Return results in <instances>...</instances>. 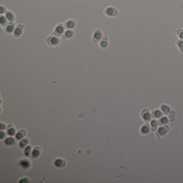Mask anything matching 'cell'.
Wrapping results in <instances>:
<instances>
[{"mask_svg":"<svg viewBox=\"0 0 183 183\" xmlns=\"http://www.w3.org/2000/svg\"><path fill=\"white\" fill-rule=\"evenodd\" d=\"M47 42L49 45L54 46L56 45L59 43L60 40L59 39L53 36H49L47 39Z\"/></svg>","mask_w":183,"mask_h":183,"instance_id":"6da1fadb","label":"cell"},{"mask_svg":"<svg viewBox=\"0 0 183 183\" xmlns=\"http://www.w3.org/2000/svg\"><path fill=\"white\" fill-rule=\"evenodd\" d=\"M105 13L106 15L109 16H115L118 14L117 10L113 7H109L107 8L105 11Z\"/></svg>","mask_w":183,"mask_h":183,"instance_id":"7a4b0ae2","label":"cell"},{"mask_svg":"<svg viewBox=\"0 0 183 183\" xmlns=\"http://www.w3.org/2000/svg\"><path fill=\"white\" fill-rule=\"evenodd\" d=\"M63 30H64V28L63 27L62 24H59V25H57L55 28L54 32V34L56 36H60L62 34V33L63 32Z\"/></svg>","mask_w":183,"mask_h":183,"instance_id":"3957f363","label":"cell"},{"mask_svg":"<svg viewBox=\"0 0 183 183\" xmlns=\"http://www.w3.org/2000/svg\"><path fill=\"white\" fill-rule=\"evenodd\" d=\"M101 37H102V33H101V31L96 30L94 34V36H93V42H94V43L98 42V41L100 39H101Z\"/></svg>","mask_w":183,"mask_h":183,"instance_id":"277c9868","label":"cell"},{"mask_svg":"<svg viewBox=\"0 0 183 183\" xmlns=\"http://www.w3.org/2000/svg\"><path fill=\"white\" fill-rule=\"evenodd\" d=\"M41 149L40 147H36L33 149L32 153V157L33 159H36L40 154Z\"/></svg>","mask_w":183,"mask_h":183,"instance_id":"5b68a950","label":"cell"},{"mask_svg":"<svg viewBox=\"0 0 183 183\" xmlns=\"http://www.w3.org/2000/svg\"><path fill=\"white\" fill-rule=\"evenodd\" d=\"M66 161L62 159H57L54 162L55 165L57 168H63L66 165Z\"/></svg>","mask_w":183,"mask_h":183,"instance_id":"8992f818","label":"cell"},{"mask_svg":"<svg viewBox=\"0 0 183 183\" xmlns=\"http://www.w3.org/2000/svg\"><path fill=\"white\" fill-rule=\"evenodd\" d=\"M26 134H27V132L24 129L20 130L17 132V134L16 135V138L17 140H20L25 136Z\"/></svg>","mask_w":183,"mask_h":183,"instance_id":"52a82bcc","label":"cell"},{"mask_svg":"<svg viewBox=\"0 0 183 183\" xmlns=\"http://www.w3.org/2000/svg\"><path fill=\"white\" fill-rule=\"evenodd\" d=\"M4 143L7 145V146H13L16 144V141L14 138L12 137H9L7 138L5 140H4Z\"/></svg>","mask_w":183,"mask_h":183,"instance_id":"ba28073f","label":"cell"},{"mask_svg":"<svg viewBox=\"0 0 183 183\" xmlns=\"http://www.w3.org/2000/svg\"><path fill=\"white\" fill-rule=\"evenodd\" d=\"M24 27H23L21 25H19L16 28L14 31V35L16 37H19L21 36V35L22 33Z\"/></svg>","mask_w":183,"mask_h":183,"instance_id":"9c48e42d","label":"cell"},{"mask_svg":"<svg viewBox=\"0 0 183 183\" xmlns=\"http://www.w3.org/2000/svg\"><path fill=\"white\" fill-rule=\"evenodd\" d=\"M20 164L23 168L28 169L30 167V162L27 160H23L21 161Z\"/></svg>","mask_w":183,"mask_h":183,"instance_id":"30bf717a","label":"cell"},{"mask_svg":"<svg viewBox=\"0 0 183 183\" xmlns=\"http://www.w3.org/2000/svg\"><path fill=\"white\" fill-rule=\"evenodd\" d=\"M75 24L76 23L74 21H69L66 23L65 27L66 29H71L74 28Z\"/></svg>","mask_w":183,"mask_h":183,"instance_id":"8fae6325","label":"cell"},{"mask_svg":"<svg viewBox=\"0 0 183 183\" xmlns=\"http://www.w3.org/2000/svg\"><path fill=\"white\" fill-rule=\"evenodd\" d=\"M29 143V140L28 139L26 138V139H23L21 142H19V146L21 148H24Z\"/></svg>","mask_w":183,"mask_h":183,"instance_id":"7c38bea8","label":"cell"},{"mask_svg":"<svg viewBox=\"0 0 183 183\" xmlns=\"http://www.w3.org/2000/svg\"><path fill=\"white\" fill-rule=\"evenodd\" d=\"M32 151V147L31 146H28L24 150V154L26 156H29L31 155Z\"/></svg>","mask_w":183,"mask_h":183,"instance_id":"4fadbf2b","label":"cell"},{"mask_svg":"<svg viewBox=\"0 0 183 183\" xmlns=\"http://www.w3.org/2000/svg\"><path fill=\"white\" fill-rule=\"evenodd\" d=\"M105 37L101 41V43H100V46H101L102 48H105L107 47V39H105Z\"/></svg>","mask_w":183,"mask_h":183,"instance_id":"5bb4252c","label":"cell"},{"mask_svg":"<svg viewBox=\"0 0 183 183\" xmlns=\"http://www.w3.org/2000/svg\"><path fill=\"white\" fill-rule=\"evenodd\" d=\"M168 128L166 129L165 127H163L159 128V130H158V133H159L161 135H163L165 134V133L168 132Z\"/></svg>","mask_w":183,"mask_h":183,"instance_id":"9a60e30c","label":"cell"},{"mask_svg":"<svg viewBox=\"0 0 183 183\" xmlns=\"http://www.w3.org/2000/svg\"><path fill=\"white\" fill-rule=\"evenodd\" d=\"M74 32L71 31V30H69V31H67L64 35V37H65V38H70L71 37H72L73 36Z\"/></svg>","mask_w":183,"mask_h":183,"instance_id":"2e32d148","label":"cell"},{"mask_svg":"<svg viewBox=\"0 0 183 183\" xmlns=\"http://www.w3.org/2000/svg\"><path fill=\"white\" fill-rule=\"evenodd\" d=\"M14 29V25L13 24H10L6 27L5 31L8 33H11L13 31Z\"/></svg>","mask_w":183,"mask_h":183,"instance_id":"e0dca14e","label":"cell"},{"mask_svg":"<svg viewBox=\"0 0 183 183\" xmlns=\"http://www.w3.org/2000/svg\"><path fill=\"white\" fill-rule=\"evenodd\" d=\"M8 134H9V135H10L11 136H14L15 134L16 130L13 127H11V128L9 127V129H8Z\"/></svg>","mask_w":183,"mask_h":183,"instance_id":"ac0fdd59","label":"cell"},{"mask_svg":"<svg viewBox=\"0 0 183 183\" xmlns=\"http://www.w3.org/2000/svg\"><path fill=\"white\" fill-rule=\"evenodd\" d=\"M6 17L9 21H12L14 19V15L11 12H8L6 14Z\"/></svg>","mask_w":183,"mask_h":183,"instance_id":"d6986e66","label":"cell"},{"mask_svg":"<svg viewBox=\"0 0 183 183\" xmlns=\"http://www.w3.org/2000/svg\"><path fill=\"white\" fill-rule=\"evenodd\" d=\"M161 109H162V110L164 112H166V113H168L169 111H170V109H169V107L168 106H166V105H163L161 107Z\"/></svg>","mask_w":183,"mask_h":183,"instance_id":"ffe728a7","label":"cell"},{"mask_svg":"<svg viewBox=\"0 0 183 183\" xmlns=\"http://www.w3.org/2000/svg\"><path fill=\"white\" fill-rule=\"evenodd\" d=\"M177 46L181 50V52H183V41L182 40H178L177 42Z\"/></svg>","mask_w":183,"mask_h":183,"instance_id":"44dd1931","label":"cell"},{"mask_svg":"<svg viewBox=\"0 0 183 183\" xmlns=\"http://www.w3.org/2000/svg\"><path fill=\"white\" fill-rule=\"evenodd\" d=\"M151 118V114H149V113L148 112L145 113L143 114V119H145L146 121H149Z\"/></svg>","mask_w":183,"mask_h":183,"instance_id":"7402d4cb","label":"cell"},{"mask_svg":"<svg viewBox=\"0 0 183 183\" xmlns=\"http://www.w3.org/2000/svg\"><path fill=\"white\" fill-rule=\"evenodd\" d=\"M141 130H142V133H145V134H146V133H147L148 132H149V127H148V126L145 125V126H144L142 127V129H141Z\"/></svg>","mask_w":183,"mask_h":183,"instance_id":"603a6c76","label":"cell"},{"mask_svg":"<svg viewBox=\"0 0 183 183\" xmlns=\"http://www.w3.org/2000/svg\"><path fill=\"white\" fill-rule=\"evenodd\" d=\"M178 36L181 39L183 40V31L181 30H179V31H178V33H177Z\"/></svg>","mask_w":183,"mask_h":183,"instance_id":"cb8c5ba5","label":"cell"},{"mask_svg":"<svg viewBox=\"0 0 183 183\" xmlns=\"http://www.w3.org/2000/svg\"><path fill=\"white\" fill-rule=\"evenodd\" d=\"M162 115V113L160 111H156L154 112V116L156 118H159Z\"/></svg>","mask_w":183,"mask_h":183,"instance_id":"d4e9b609","label":"cell"},{"mask_svg":"<svg viewBox=\"0 0 183 183\" xmlns=\"http://www.w3.org/2000/svg\"><path fill=\"white\" fill-rule=\"evenodd\" d=\"M160 121H161V122L162 124H166V123H167L168 122L167 118H165V117H163V118L160 120Z\"/></svg>","mask_w":183,"mask_h":183,"instance_id":"484cf974","label":"cell"},{"mask_svg":"<svg viewBox=\"0 0 183 183\" xmlns=\"http://www.w3.org/2000/svg\"><path fill=\"white\" fill-rule=\"evenodd\" d=\"M30 182V179L28 178H23L19 181V182Z\"/></svg>","mask_w":183,"mask_h":183,"instance_id":"4316f807","label":"cell"},{"mask_svg":"<svg viewBox=\"0 0 183 183\" xmlns=\"http://www.w3.org/2000/svg\"><path fill=\"white\" fill-rule=\"evenodd\" d=\"M174 112L172 111L169 115V118L170 119L171 121H172V120L174 119Z\"/></svg>","mask_w":183,"mask_h":183,"instance_id":"83f0119b","label":"cell"},{"mask_svg":"<svg viewBox=\"0 0 183 183\" xmlns=\"http://www.w3.org/2000/svg\"><path fill=\"white\" fill-rule=\"evenodd\" d=\"M151 124H152V127H154V128H156V127L157 126V123L156 121H155V120H153V121L152 122Z\"/></svg>","mask_w":183,"mask_h":183,"instance_id":"f1b7e54d","label":"cell"},{"mask_svg":"<svg viewBox=\"0 0 183 183\" xmlns=\"http://www.w3.org/2000/svg\"><path fill=\"white\" fill-rule=\"evenodd\" d=\"M6 22V21L5 18L4 17H3V16H1V23L2 24H4V23L5 24Z\"/></svg>","mask_w":183,"mask_h":183,"instance_id":"f546056e","label":"cell"},{"mask_svg":"<svg viewBox=\"0 0 183 183\" xmlns=\"http://www.w3.org/2000/svg\"><path fill=\"white\" fill-rule=\"evenodd\" d=\"M6 128V126L5 124H3L2 123H1V130H3L5 129Z\"/></svg>","mask_w":183,"mask_h":183,"instance_id":"4dcf8cb0","label":"cell"},{"mask_svg":"<svg viewBox=\"0 0 183 183\" xmlns=\"http://www.w3.org/2000/svg\"><path fill=\"white\" fill-rule=\"evenodd\" d=\"M5 136V132H1V139H3Z\"/></svg>","mask_w":183,"mask_h":183,"instance_id":"1f68e13d","label":"cell"}]
</instances>
